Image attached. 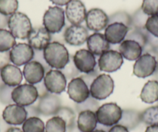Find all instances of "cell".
I'll return each instance as SVG.
<instances>
[{
  "instance_id": "6da1fadb",
  "label": "cell",
  "mask_w": 158,
  "mask_h": 132,
  "mask_svg": "<svg viewBox=\"0 0 158 132\" xmlns=\"http://www.w3.org/2000/svg\"><path fill=\"white\" fill-rule=\"evenodd\" d=\"M44 59L48 66L54 70L62 69L70 61V55L64 45L59 42H50L43 50Z\"/></svg>"
},
{
  "instance_id": "7a4b0ae2",
  "label": "cell",
  "mask_w": 158,
  "mask_h": 132,
  "mask_svg": "<svg viewBox=\"0 0 158 132\" xmlns=\"http://www.w3.org/2000/svg\"><path fill=\"white\" fill-rule=\"evenodd\" d=\"M123 114V109L116 103H106L95 111L98 124L111 127L118 124Z\"/></svg>"
},
{
  "instance_id": "3957f363",
  "label": "cell",
  "mask_w": 158,
  "mask_h": 132,
  "mask_svg": "<svg viewBox=\"0 0 158 132\" xmlns=\"http://www.w3.org/2000/svg\"><path fill=\"white\" fill-rule=\"evenodd\" d=\"M8 27L13 36L19 39H27L33 30L30 18L19 12H16L10 16Z\"/></svg>"
},
{
  "instance_id": "277c9868",
  "label": "cell",
  "mask_w": 158,
  "mask_h": 132,
  "mask_svg": "<svg viewBox=\"0 0 158 132\" xmlns=\"http://www.w3.org/2000/svg\"><path fill=\"white\" fill-rule=\"evenodd\" d=\"M90 96L97 101H102L109 98L114 90V81L110 75L99 74L89 86Z\"/></svg>"
},
{
  "instance_id": "5b68a950",
  "label": "cell",
  "mask_w": 158,
  "mask_h": 132,
  "mask_svg": "<svg viewBox=\"0 0 158 132\" xmlns=\"http://www.w3.org/2000/svg\"><path fill=\"white\" fill-rule=\"evenodd\" d=\"M43 25L48 33H60L65 26L64 10L59 6H50L44 15Z\"/></svg>"
},
{
  "instance_id": "8992f818",
  "label": "cell",
  "mask_w": 158,
  "mask_h": 132,
  "mask_svg": "<svg viewBox=\"0 0 158 132\" xmlns=\"http://www.w3.org/2000/svg\"><path fill=\"white\" fill-rule=\"evenodd\" d=\"M158 69V57L150 53L143 54L133 65V74L139 78H147Z\"/></svg>"
},
{
  "instance_id": "52a82bcc",
  "label": "cell",
  "mask_w": 158,
  "mask_h": 132,
  "mask_svg": "<svg viewBox=\"0 0 158 132\" xmlns=\"http://www.w3.org/2000/svg\"><path fill=\"white\" fill-rule=\"evenodd\" d=\"M39 98L36 86L30 83H23L16 86L12 92V99L16 104L27 107L33 104Z\"/></svg>"
},
{
  "instance_id": "ba28073f",
  "label": "cell",
  "mask_w": 158,
  "mask_h": 132,
  "mask_svg": "<svg viewBox=\"0 0 158 132\" xmlns=\"http://www.w3.org/2000/svg\"><path fill=\"white\" fill-rule=\"evenodd\" d=\"M44 83L50 94H60L67 87V79L60 70H49L45 74Z\"/></svg>"
},
{
  "instance_id": "9c48e42d",
  "label": "cell",
  "mask_w": 158,
  "mask_h": 132,
  "mask_svg": "<svg viewBox=\"0 0 158 132\" xmlns=\"http://www.w3.org/2000/svg\"><path fill=\"white\" fill-rule=\"evenodd\" d=\"M123 64V57L116 50H109L103 53L98 60V67L99 71L106 73H113L121 68Z\"/></svg>"
},
{
  "instance_id": "30bf717a",
  "label": "cell",
  "mask_w": 158,
  "mask_h": 132,
  "mask_svg": "<svg viewBox=\"0 0 158 132\" xmlns=\"http://www.w3.org/2000/svg\"><path fill=\"white\" fill-rule=\"evenodd\" d=\"M72 60L79 72L85 74L94 71L97 66L95 55L89 50L81 49L76 51L72 57Z\"/></svg>"
},
{
  "instance_id": "8fae6325",
  "label": "cell",
  "mask_w": 158,
  "mask_h": 132,
  "mask_svg": "<svg viewBox=\"0 0 158 132\" xmlns=\"http://www.w3.org/2000/svg\"><path fill=\"white\" fill-rule=\"evenodd\" d=\"M67 92L70 99L76 104L84 102L90 97L89 86L80 77L72 79L69 82Z\"/></svg>"
},
{
  "instance_id": "7c38bea8",
  "label": "cell",
  "mask_w": 158,
  "mask_h": 132,
  "mask_svg": "<svg viewBox=\"0 0 158 132\" xmlns=\"http://www.w3.org/2000/svg\"><path fill=\"white\" fill-rule=\"evenodd\" d=\"M10 61L17 66H23L34 58V50L27 43L16 44L10 50Z\"/></svg>"
},
{
  "instance_id": "4fadbf2b",
  "label": "cell",
  "mask_w": 158,
  "mask_h": 132,
  "mask_svg": "<svg viewBox=\"0 0 158 132\" xmlns=\"http://www.w3.org/2000/svg\"><path fill=\"white\" fill-rule=\"evenodd\" d=\"M86 26L89 30L98 33L109 25V16L101 9L94 8L89 10L85 17Z\"/></svg>"
},
{
  "instance_id": "5bb4252c",
  "label": "cell",
  "mask_w": 158,
  "mask_h": 132,
  "mask_svg": "<svg viewBox=\"0 0 158 132\" xmlns=\"http://www.w3.org/2000/svg\"><path fill=\"white\" fill-rule=\"evenodd\" d=\"M89 31L85 26L81 25H71L65 30L64 39L71 46H81L89 38Z\"/></svg>"
},
{
  "instance_id": "9a60e30c",
  "label": "cell",
  "mask_w": 158,
  "mask_h": 132,
  "mask_svg": "<svg viewBox=\"0 0 158 132\" xmlns=\"http://www.w3.org/2000/svg\"><path fill=\"white\" fill-rule=\"evenodd\" d=\"M40 115L43 116H55L57 110L61 107V101L57 94L48 93L45 96L39 98L36 105Z\"/></svg>"
},
{
  "instance_id": "2e32d148",
  "label": "cell",
  "mask_w": 158,
  "mask_h": 132,
  "mask_svg": "<svg viewBox=\"0 0 158 132\" xmlns=\"http://www.w3.org/2000/svg\"><path fill=\"white\" fill-rule=\"evenodd\" d=\"M65 16L72 25H81L85 20L86 8L81 0H71L66 6Z\"/></svg>"
},
{
  "instance_id": "e0dca14e",
  "label": "cell",
  "mask_w": 158,
  "mask_h": 132,
  "mask_svg": "<svg viewBox=\"0 0 158 132\" xmlns=\"http://www.w3.org/2000/svg\"><path fill=\"white\" fill-rule=\"evenodd\" d=\"M45 67L37 60H31L25 64L23 75L26 81L30 84H37L43 81L45 76Z\"/></svg>"
},
{
  "instance_id": "ac0fdd59",
  "label": "cell",
  "mask_w": 158,
  "mask_h": 132,
  "mask_svg": "<svg viewBox=\"0 0 158 132\" xmlns=\"http://www.w3.org/2000/svg\"><path fill=\"white\" fill-rule=\"evenodd\" d=\"M2 118L10 125H21L27 119L26 108L16 104H9L2 112Z\"/></svg>"
},
{
  "instance_id": "d6986e66",
  "label": "cell",
  "mask_w": 158,
  "mask_h": 132,
  "mask_svg": "<svg viewBox=\"0 0 158 132\" xmlns=\"http://www.w3.org/2000/svg\"><path fill=\"white\" fill-rule=\"evenodd\" d=\"M27 40L29 45L34 50L42 51L51 42V36L44 27H37L32 30Z\"/></svg>"
},
{
  "instance_id": "ffe728a7",
  "label": "cell",
  "mask_w": 158,
  "mask_h": 132,
  "mask_svg": "<svg viewBox=\"0 0 158 132\" xmlns=\"http://www.w3.org/2000/svg\"><path fill=\"white\" fill-rule=\"evenodd\" d=\"M130 28L121 22H113L107 26L105 29V37L109 44H120L125 40Z\"/></svg>"
},
{
  "instance_id": "44dd1931",
  "label": "cell",
  "mask_w": 158,
  "mask_h": 132,
  "mask_svg": "<svg viewBox=\"0 0 158 132\" xmlns=\"http://www.w3.org/2000/svg\"><path fill=\"white\" fill-rule=\"evenodd\" d=\"M118 52L126 60L136 61L143 54V47L136 41L125 39L119 44Z\"/></svg>"
},
{
  "instance_id": "7402d4cb",
  "label": "cell",
  "mask_w": 158,
  "mask_h": 132,
  "mask_svg": "<svg viewBox=\"0 0 158 132\" xmlns=\"http://www.w3.org/2000/svg\"><path fill=\"white\" fill-rule=\"evenodd\" d=\"M1 77L4 84L16 87L21 84L23 75L19 66L8 64L1 70Z\"/></svg>"
},
{
  "instance_id": "603a6c76",
  "label": "cell",
  "mask_w": 158,
  "mask_h": 132,
  "mask_svg": "<svg viewBox=\"0 0 158 132\" xmlns=\"http://www.w3.org/2000/svg\"><path fill=\"white\" fill-rule=\"evenodd\" d=\"M87 46L89 50L95 56L102 55L103 53L109 50L111 47L104 35L99 33H95L89 36Z\"/></svg>"
},
{
  "instance_id": "cb8c5ba5",
  "label": "cell",
  "mask_w": 158,
  "mask_h": 132,
  "mask_svg": "<svg viewBox=\"0 0 158 132\" xmlns=\"http://www.w3.org/2000/svg\"><path fill=\"white\" fill-rule=\"evenodd\" d=\"M77 126L81 132H92L98 125L95 112L92 110H83L78 113Z\"/></svg>"
},
{
  "instance_id": "d4e9b609",
  "label": "cell",
  "mask_w": 158,
  "mask_h": 132,
  "mask_svg": "<svg viewBox=\"0 0 158 132\" xmlns=\"http://www.w3.org/2000/svg\"><path fill=\"white\" fill-rule=\"evenodd\" d=\"M141 112L134 109H124L118 124L124 126L129 130L136 128L141 123Z\"/></svg>"
},
{
  "instance_id": "484cf974",
  "label": "cell",
  "mask_w": 158,
  "mask_h": 132,
  "mask_svg": "<svg viewBox=\"0 0 158 132\" xmlns=\"http://www.w3.org/2000/svg\"><path fill=\"white\" fill-rule=\"evenodd\" d=\"M140 99L146 104H153L158 101V81L149 80L144 84L141 90Z\"/></svg>"
},
{
  "instance_id": "4316f807",
  "label": "cell",
  "mask_w": 158,
  "mask_h": 132,
  "mask_svg": "<svg viewBox=\"0 0 158 132\" xmlns=\"http://www.w3.org/2000/svg\"><path fill=\"white\" fill-rule=\"evenodd\" d=\"M23 132H45V124L39 117L27 118L22 126Z\"/></svg>"
},
{
  "instance_id": "83f0119b",
  "label": "cell",
  "mask_w": 158,
  "mask_h": 132,
  "mask_svg": "<svg viewBox=\"0 0 158 132\" xmlns=\"http://www.w3.org/2000/svg\"><path fill=\"white\" fill-rule=\"evenodd\" d=\"M16 44V38L10 31L6 29L0 30V52L10 51Z\"/></svg>"
},
{
  "instance_id": "f1b7e54d",
  "label": "cell",
  "mask_w": 158,
  "mask_h": 132,
  "mask_svg": "<svg viewBox=\"0 0 158 132\" xmlns=\"http://www.w3.org/2000/svg\"><path fill=\"white\" fill-rule=\"evenodd\" d=\"M141 122L147 125H158V105L152 106L141 112Z\"/></svg>"
},
{
  "instance_id": "f546056e",
  "label": "cell",
  "mask_w": 158,
  "mask_h": 132,
  "mask_svg": "<svg viewBox=\"0 0 158 132\" xmlns=\"http://www.w3.org/2000/svg\"><path fill=\"white\" fill-rule=\"evenodd\" d=\"M126 39H133V40L136 41L140 44L143 49L147 44V30H145V28L131 27L126 36Z\"/></svg>"
},
{
  "instance_id": "4dcf8cb0",
  "label": "cell",
  "mask_w": 158,
  "mask_h": 132,
  "mask_svg": "<svg viewBox=\"0 0 158 132\" xmlns=\"http://www.w3.org/2000/svg\"><path fill=\"white\" fill-rule=\"evenodd\" d=\"M65 121L60 117L54 116L48 120L45 125V132H66Z\"/></svg>"
},
{
  "instance_id": "1f68e13d",
  "label": "cell",
  "mask_w": 158,
  "mask_h": 132,
  "mask_svg": "<svg viewBox=\"0 0 158 132\" xmlns=\"http://www.w3.org/2000/svg\"><path fill=\"white\" fill-rule=\"evenodd\" d=\"M19 7L18 0H0V13L10 16L16 13Z\"/></svg>"
},
{
  "instance_id": "d6a6232c",
  "label": "cell",
  "mask_w": 158,
  "mask_h": 132,
  "mask_svg": "<svg viewBox=\"0 0 158 132\" xmlns=\"http://www.w3.org/2000/svg\"><path fill=\"white\" fill-rule=\"evenodd\" d=\"M55 116L60 117V118H62L65 121V123H66L67 127H70L74 122H76L75 113H74V111L72 109L68 107H63V106H61L60 109L57 110Z\"/></svg>"
},
{
  "instance_id": "836d02e7",
  "label": "cell",
  "mask_w": 158,
  "mask_h": 132,
  "mask_svg": "<svg viewBox=\"0 0 158 132\" xmlns=\"http://www.w3.org/2000/svg\"><path fill=\"white\" fill-rule=\"evenodd\" d=\"M99 107L100 104L98 101H97L96 99L90 96L84 102L80 103V104H76L75 110L77 113H80L83 110H92V111L95 112Z\"/></svg>"
},
{
  "instance_id": "e575fe53",
  "label": "cell",
  "mask_w": 158,
  "mask_h": 132,
  "mask_svg": "<svg viewBox=\"0 0 158 132\" xmlns=\"http://www.w3.org/2000/svg\"><path fill=\"white\" fill-rule=\"evenodd\" d=\"M113 22H121L130 29L132 27V17L124 11L117 12L109 17V24Z\"/></svg>"
},
{
  "instance_id": "d590c367",
  "label": "cell",
  "mask_w": 158,
  "mask_h": 132,
  "mask_svg": "<svg viewBox=\"0 0 158 132\" xmlns=\"http://www.w3.org/2000/svg\"><path fill=\"white\" fill-rule=\"evenodd\" d=\"M140 9L147 16L158 15V0H143Z\"/></svg>"
},
{
  "instance_id": "8d00e7d4",
  "label": "cell",
  "mask_w": 158,
  "mask_h": 132,
  "mask_svg": "<svg viewBox=\"0 0 158 132\" xmlns=\"http://www.w3.org/2000/svg\"><path fill=\"white\" fill-rule=\"evenodd\" d=\"M144 28L150 35L158 38V15L149 16L146 21Z\"/></svg>"
},
{
  "instance_id": "74e56055",
  "label": "cell",
  "mask_w": 158,
  "mask_h": 132,
  "mask_svg": "<svg viewBox=\"0 0 158 132\" xmlns=\"http://www.w3.org/2000/svg\"><path fill=\"white\" fill-rule=\"evenodd\" d=\"M13 89L14 87L13 86H7L5 84L0 88V102L6 105L13 104V101L12 99V92Z\"/></svg>"
},
{
  "instance_id": "f35d334b",
  "label": "cell",
  "mask_w": 158,
  "mask_h": 132,
  "mask_svg": "<svg viewBox=\"0 0 158 132\" xmlns=\"http://www.w3.org/2000/svg\"><path fill=\"white\" fill-rule=\"evenodd\" d=\"M61 72L65 76L67 80H71L72 79L76 78V77H78L79 74H81L79 72L78 70L76 68V66H74L73 60H70L69 63L67 64V66L64 69L61 70Z\"/></svg>"
},
{
  "instance_id": "ab89813d",
  "label": "cell",
  "mask_w": 158,
  "mask_h": 132,
  "mask_svg": "<svg viewBox=\"0 0 158 132\" xmlns=\"http://www.w3.org/2000/svg\"><path fill=\"white\" fill-rule=\"evenodd\" d=\"M98 67H97L95 69V70L92 71V72L89 73V74H83V75L80 76L81 79L85 82L86 84L88 85L89 86H91L92 83L93 82V80L99 75V70L98 69Z\"/></svg>"
},
{
  "instance_id": "60d3db41",
  "label": "cell",
  "mask_w": 158,
  "mask_h": 132,
  "mask_svg": "<svg viewBox=\"0 0 158 132\" xmlns=\"http://www.w3.org/2000/svg\"><path fill=\"white\" fill-rule=\"evenodd\" d=\"M10 51L0 52V70L10 63Z\"/></svg>"
},
{
  "instance_id": "b9f144b4",
  "label": "cell",
  "mask_w": 158,
  "mask_h": 132,
  "mask_svg": "<svg viewBox=\"0 0 158 132\" xmlns=\"http://www.w3.org/2000/svg\"><path fill=\"white\" fill-rule=\"evenodd\" d=\"M26 110L27 112V118H31V117H39L40 113L38 111L37 107L35 105H30L25 107Z\"/></svg>"
},
{
  "instance_id": "7bdbcfd3",
  "label": "cell",
  "mask_w": 158,
  "mask_h": 132,
  "mask_svg": "<svg viewBox=\"0 0 158 132\" xmlns=\"http://www.w3.org/2000/svg\"><path fill=\"white\" fill-rule=\"evenodd\" d=\"M36 90H37V92H38V96H39V98H42V97L45 96L46 94H48L49 92L48 91V90H47L46 86H45L44 85V80L43 81H41L40 83H37V84H36Z\"/></svg>"
},
{
  "instance_id": "ee69618b",
  "label": "cell",
  "mask_w": 158,
  "mask_h": 132,
  "mask_svg": "<svg viewBox=\"0 0 158 132\" xmlns=\"http://www.w3.org/2000/svg\"><path fill=\"white\" fill-rule=\"evenodd\" d=\"M108 132H130V130L121 124H115L111 127Z\"/></svg>"
},
{
  "instance_id": "f6af8a7d",
  "label": "cell",
  "mask_w": 158,
  "mask_h": 132,
  "mask_svg": "<svg viewBox=\"0 0 158 132\" xmlns=\"http://www.w3.org/2000/svg\"><path fill=\"white\" fill-rule=\"evenodd\" d=\"M9 19H10V16H5V15L0 13V30L8 27Z\"/></svg>"
},
{
  "instance_id": "bcb514c9",
  "label": "cell",
  "mask_w": 158,
  "mask_h": 132,
  "mask_svg": "<svg viewBox=\"0 0 158 132\" xmlns=\"http://www.w3.org/2000/svg\"><path fill=\"white\" fill-rule=\"evenodd\" d=\"M52 3L54 5L59 6H67L71 0H50Z\"/></svg>"
},
{
  "instance_id": "7dc6e473",
  "label": "cell",
  "mask_w": 158,
  "mask_h": 132,
  "mask_svg": "<svg viewBox=\"0 0 158 132\" xmlns=\"http://www.w3.org/2000/svg\"><path fill=\"white\" fill-rule=\"evenodd\" d=\"M67 132H81V131L79 130L78 127H77V123L74 122L72 125L67 127Z\"/></svg>"
},
{
  "instance_id": "c3c4849f",
  "label": "cell",
  "mask_w": 158,
  "mask_h": 132,
  "mask_svg": "<svg viewBox=\"0 0 158 132\" xmlns=\"http://www.w3.org/2000/svg\"><path fill=\"white\" fill-rule=\"evenodd\" d=\"M145 132H158V125L148 126L146 129Z\"/></svg>"
},
{
  "instance_id": "681fc988",
  "label": "cell",
  "mask_w": 158,
  "mask_h": 132,
  "mask_svg": "<svg viewBox=\"0 0 158 132\" xmlns=\"http://www.w3.org/2000/svg\"><path fill=\"white\" fill-rule=\"evenodd\" d=\"M6 132H23V130H21L20 128H19V127H9Z\"/></svg>"
},
{
  "instance_id": "f907efd6",
  "label": "cell",
  "mask_w": 158,
  "mask_h": 132,
  "mask_svg": "<svg viewBox=\"0 0 158 132\" xmlns=\"http://www.w3.org/2000/svg\"><path fill=\"white\" fill-rule=\"evenodd\" d=\"M3 85H4V83L2 80V77H1V70H0V88L2 87Z\"/></svg>"
},
{
  "instance_id": "816d5d0a",
  "label": "cell",
  "mask_w": 158,
  "mask_h": 132,
  "mask_svg": "<svg viewBox=\"0 0 158 132\" xmlns=\"http://www.w3.org/2000/svg\"><path fill=\"white\" fill-rule=\"evenodd\" d=\"M92 132H106V131L103 130H101V129H95V130H93Z\"/></svg>"
},
{
  "instance_id": "f5cc1de1",
  "label": "cell",
  "mask_w": 158,
  "mask_h": 132,
  "mask_svg": "<svg viewBox=\"0 0 158 132\" xmlns=\"http://www.w3.org/2000/svg\"><path fill=\"white\" fill-rule=\"evenodd\" d=\"M156 79H157V81H158V69L156 71Z\"/></svg>"
}]
</instances>
